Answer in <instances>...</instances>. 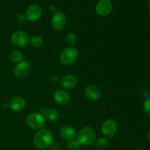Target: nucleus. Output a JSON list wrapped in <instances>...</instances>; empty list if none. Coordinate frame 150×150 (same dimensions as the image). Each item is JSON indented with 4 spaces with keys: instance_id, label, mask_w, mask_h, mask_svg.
I'll return each instance as SVG.
<instances>
[{
    "instance_id": "nucleus-6",
    "label": "nucleus",
    "mask_w": 150,
    "mask_h": 150,
    "mask_svg": "<svg viewBox=\"0 0 150 150\" xmlns=\"http://www.w3.org/2000/svg\"><path fill=\"white\" fill-rule=\"evenodd\" d=\"M67 21L65 14L62 11H56L51 18V26L56 31H61L64 28Z\"/></svg>"
},
{
    "instance_id": "nucleus-10",
    "label": "nucleus",
    "mask_w": 150,
    "mask_h": 150,
    "mask_svg": "<svg viewBox=\"0 0 150 150\" xmlns=\"http://www.w3.org/2000/svg\"><path fill=\"white\" fill-rule=\"evenodd\" d=\"M30 70V64L26 61H22L16 64V65L14 67V70H13V72H14V75L17 78L23 79V78L26 77L29 75Z\"/></svg>"
},
{
    "instance_id": "nucleus-14",
    "label": "nucleus",
    "mask_w": 150,
    "mask_h": 150,
    "mask_svg": "<svg viewBox=\"0 0 150 150\" xmlns=\"http://www.w3.org/2000/svg\"><path fill=\"white\" fill-rule=\"evenodd\" d=\"M9 106L13 111H21L26 106V101L24 98L20 96H16L12 98L9 102Z\"/></svg>"
},
{
    "instance_id": "nucleus-11",
    "label": "nucleus",
    "mask_w": 150,
    "mask_h": 150,
    "mask_svg": "<svg viewBox=\"0 0 150 150\" xmlns=\"http://www.w3.org/2000/svg\"><path fill=\"white\" fill-rule=\"evenodd\" d=\"M85 97L92 101L98 100L101 96V92L99 88L95 85H89L84 90Z\"/></svg>"
},
{
    "instance_id": "nucleus-5",
    "label": "nucleus",
    "mask_w": 150,
    "mask_h": 150,
    "mask_svg": "<svg viewBox=\"0 0 150 150\" xmlns=\"http://www.w3.org/2000/svg\"><path fill=\"white\" fill-rule=\"evenodd\" d=\"M11 42L13 45L18 48L26 46L29 42V35L24 31H16L12 35Z\"/></svg>"
},
{
    "instance_id": "nucleus-25",
    "label": "nucleus",
    "mask_w": 150,
    "mask_h": 150,
    "mask_svg": "<svg viewBox=\"0 0 150 150\" xmlns=\"http://www.w3.org/2000/svg\"><path fill=\"white\" fill-rule=\"evenodd\" d=\"M49 10L51 12H52V13H55L56 12V7L54 5H51V7H49Z\"/></svg>"
},
{
    "instance_id": "nucleus-15",
    "label": "nucleus",
    "mask_w": 150,
    "mask_h": 150,
    "mask_svg": "<svg viewBox=\"0 0 150 150\" xmlns=\"http://www.w3.org/2000/svg\"><path fill=\"white\" fill-rule=\"evenodd\" d=\"M59 134L62 139L67 141V142H70V141L75 139L76 136V132L72 126L64 125L60 129Z\"/></svg>"
},
{
    "instance_id": "nucleus-3",
    "label": "nucleus",
    "mask_w": 150,
    "mask_h": 150,
    "mask_svg": "<svg viewBox=\"0 0 150 150\" xmlns=\"http://www.w3.org/2000/svg\"><path fill=\"white\" fill-rule=\"evenodd\" d=\"M79 51L75 47H68L62 51L59 59L64 65H70L76 61L79 57Z\"/></svg>"
},
{
    "instance_id": "nucleus-12",
    "label": "nucleus",
    "mask_w": 150,
    "mask_h": 150,
    "mask_svg": "<svg viewBox=\"0 0 150 150\" xmlns=\"http://www.w3.org/2000/svg\"><path fill=\"white\" fill-rule=\"evenodd\" d=\"M54 101L59 105H66L70 100V95L63 89H57L53 95Z\"/></svg>"
},
{
    "instance_id": "nucleus-1",
    "label": "nucleus",
    "mask_w": 150,
    "mask_h": 150,
    "mask_svg": "<svg viewBox=\"0 0 150 150\" xmlns=\"http://www.w3.org/2000/svg\"><path fill=\"white\" fill-rule=\"evenodd\" d=\"M54 134L51 130L45 128L38 130L33 138V143L38 149H45L51 146L54 142Z\"/></svg>"
},
{
    "instance_id": "nucleus-7",
    "label": "nucleus",
    "mask_w": 150,
    "mask_h": 150,
    "mask_svg": "<svg viewBox=\"0 0 150 150\" xmlns=\"http://www.w3.org/2000/svg\"><path fill=\"white\" fill-rule=\"evenodd\" d=\"M113 4L111 0H99L95 5V12L100 16H107L111 13Z\"/></svg>"
},
{
    "instance_id": "nucleus-27",
    "label": "nucleus",
    "mask_w": 150,
    "mask_h": 150,
    "mask_svg": "<svg viewBox=\"0 0 150 150\" xmlns=\"http://www.w3.org/2000/svg\"><path fill=\"white\" fill-rule=\"evenodd\" d=\"M148 8H149V10L150 11V0L149 1V3H148Z\"/></svg>"
},
{
    "instance_id": "nucleus-4",
    "label": "nucleus",
    "mask_w": 150,
    "mask_h": 150,
    "mask_svg": "<svg viewBox=\"0 0 150 150\" xmlns=\"http://www.w3.org/2000/svg\"><path fill=\"white\" fill-rule=\"evenodd\" d=\"M26 125L33 130H40L45 125V117L40 113H32L26 119Z\"/></svg>"
},
{
    "instance_id": "nucleus-8",
    "label": "nucleus",
    "mask_w": 150,
    "mask_h": 150,
    "mask_svg": "<svg viewBox=\"0 0 150 150\" xmlns=\"http://www.w3.org/2000/svg\"><path fill=\"white\" fill-rule=\"evenodd\" d=\"M42 14V7L38 4H32L26 9L25 16L29 21H36L40 18Z\"/></svg>"
},
{
    "instance_id": "nucleus-26",
    "label": "nucleus",
    "mask_w": 150,
    "mask_h": 150,
    "mask_svg": "<svg viewBox=\"0 0 150 150\" xmlns=\"http://www.w3.org/2000/svg\"><path fill=\"white\" fill-rule=\"evenodd\" d=\"M147 137H148V139H149V140L150 141V129L149 130V131H148V133H147Z\"/></svg>"
},
{
    "instance_id": "nucleus-21",
    "label": "nucleus",
    "mask_w": 150,
    "mask_h": 150,
    "mask_svg": "<svg viewBox=\"0 0 150 150\" xmlns=\"http://www.w3.org/2000/svg\"><path fill=\"white\" fill-rule=\"evenodd\" d=\"M80 144L77 141V139H73V140L68 142L67 144V147L70 150H76L80 147Z\"/></svg>"
},
{
    "instance_id": "nucleus-19",
    "label": "nucleus",
    "mask_w": 150,
    "mask_h": 150,
    "mask_svg": "<svg viewBox=\"0 0 150 150\" xmlns=\"http://www.w3.org/2000/svg\"><path fill=\"white\" fill-rule=\"evenodd\" d=\"M64 40L67 45L72 47L77 42V37L73 32H68L64 38Z\"/></svg>"
},
{
    "instance_id": "nucleus-13",
    "label": "nucleus",
    "mask_w": 150,
    "mask_h": 150,
    "mask_svg": "<svg viewBox=\"0 0 150 150\" xmlns=\"http://www.w3.org/2000/svg\"><path fill=\"white\" fill-rule=\"evenodd\" d=\"M78 79L76 76L72 74H67L63 76L60 80V84L63 89H72L76 86Z\"/></svg>"
},
{
    "instance_id": "nucleus-24",
    "label": "nucleus",
    "mask_w": 150,
    "mask_h": 150,
    "mask_svg": "<svg viewBox=\"0 0 150 150\" xmlns=\"http://www.w3.org/2000/svg\"><path fill=\"white\" fill-rule=\"evenodd\" d=\"M141 95H142V97H143V98H147L148 95H149V92H148L146 89H143L141 91Z\"/></svg>"
},
{
    "instance_id": "nucleus-17",
    "label": "nucleus",
    "mask_w": 150,
    "mask_h": 150,
    "mask_svg": "<svg viewBox=\"0 0 150 150\" xmlns=\"http://www.w3.org/2000/svg\"><path fill=\"white\" fill-rule=\"evenodd\" d=\"M23 57H24L23 54L19 51H11L10 55H9V58H10V61L13 63H16V64L23 61Z\"/></svg>"
},
{
    "instance_id": "nucleus-18",
    "label": "nucleus",
    "mask_w": 150,
    "mask_h": 150,
    "mask_svg": "<svg viewBox=\"0 0 150 150\" xmlns=\"http://www.w3.org/2000/svg\"><path fill=\"white\" fill-rule=\"evenodd\" d=\"M29 42H30V45L34 48H39L43 43V39L42 37L39 35H35L29 39Z\"/></svg>"
},
{
    "instance_id": "nucleus-23",
    "label": "nucleus",
    "mask_w": 150,
    "mask_h": 150,
    "mask_svg": "<svg viewBox=\"0 0 150 150\" xmlns=\"http://www.w3.org/2000/svg\"><path fill=\"white\" fill-rule=\"evenodd\" d=\"M26 19V16H23V15H22V14H18L16 17V19H15V20H16V21L17 22V23H23Z\"/></svg>"
},
{
    "instance_id": "nucleus-22",
    "label": "nucleus",
    "mask_w": 150,
    "mask_h": 150,
    "mask_svg": "<svg viewBox=\"0 0 150 150\" xmlns=\"http://www.w3.org/2000/svg\"><path fill=\"white\" fill-rule=\"evenodd\" d=\"M143 109L146 114L150 115V98H147L145 99L143 104Z\"/></svg>"
},
{
    "instance_id": "nucleus-9",
    "label": "nucleus",
    "mask_w": 150,
    "mask_h": 150,
    "mask_svg": "<svg viewBox=\"0 0 150 150\" xmlns=\"http://www.w3.org/2000/svg\"><path fill=\"white\" fill-rule=\"evenodd\" d=\"M117 124L113 119H108L103 122L101 126V132L104 136L111 137L117 132Z\"/></svg>"
},
{
    "instance_id": "nucleus-2",
    "label": "nucleus",
    "mask_w": 150,
    "mask_h": 150,
    "mask_svg": "<svg viewBox=\"0 0 150 150\" xmlns=\"http://www.w3.org/2000/svg\"><path fill=\"white\" fill-rule=\"evenodd\" d=\"M96 139V133L92 127L86 126L83 127L79 132L77 136V141L80 145L89 146L92 145Z\"/></svg>"
},
{
    "instance_id": "nucleus-16",
    "label": "nucleus",
    "mask_w": 150,
    "mask_h": 150,
    "mask_svg": "<svg viewBox=\"0 0 150 150\" xmlns=\"http://www.w3.org/2000/svg\"><path fill=\"white\" fill-rule=\"evenodd\" d=\"M43 117L49 121H56L59 118V112L55 108H46L43 111Z\"/></svg>"
},
{
    "instance_id": "nucleus-20",
    "label": "nucleus",
    "mask_w": 150,
    "mask_h": 150,
    "mask_svg": "<svg viewBox=\"0 0 150 150\" xmlns=\"http://www.w3.org/2000/svg\"><path fill=\"white\" fill-rule=\"evenodd\" d=\"M108 143H109V142H108V140L106 138L101 137L96 142L95 146H96L98 149H104L107 147Z\"/></svg>"
},
{
    "instance_id": "nucleus-28",
    "label": "nucleus",
    "mask_w": 150,
    "mask_h": 150,
    "mask_svg": "<svg viewBox=\"0 0 150 150\" xmlns=\"http://www.w3.org/2000/svg\"><path fill=\"white\" fill-rule=\"evenodd\" d=\"M139 150H146V149H144V148H141V149H139Z\"/></svg>"
}]
</instances>
